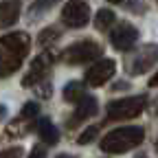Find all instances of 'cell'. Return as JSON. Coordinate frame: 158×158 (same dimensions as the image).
I'll use <instances>...</instances> for the list:
<instances>
[{
	"label": "cell",
	"instance_id": "obj_1",
	"mask_svg": "<svg viewBox=\"0 0 158 158\" xmlns=\"http://www.w3.org/2000/svg\"><path fill=\"white\" fill-rule=\"evenodd\" d=\"M29 46L31 40L27 33H9L0 37V77H9L22 66Z\"/></svg>",
	"mask_w": 158,
	"mask_h": 158
},
{
	"label": "cell",
	"instance_id": "obj_2",
	"mask_svg": "<svg viewBox=\"0 0 158 158\" xmlns=\"http://www.w3.org/2000/svg\"><path fill=\"white\" fill-rule=\"evenodd\" d=\"M143 138H145L143 127H136V125L118 127V130H112L110 134H106V138L101 141V149L106 154H125V152L134 149L136 145H141Z\"/></svg>",
	"mask_w": 158,
	"mask_h": 158
},
{
	"label": "cell",
	"instance_id": "obj_3",
	"mask_svg": "<svg viewBox=\"0 0 158 158\" xmlns=\"http://www.w3.org/2000/svg\"><path fill=\"white\" fill-rule=\"evenodd\" d=\"M147 103L145 97H127V99H118L108 106V118L110 121H123V118H134L143 112Z\"/></svg>",
	"mask_w": 158,
	"mask_h": 158
},
{
	"label": "cell",
	"instance_id": "obj_4",
	"mask_svg": "<svg viewBox=\"0 0 158 158\" xmlns=\"http://www.w3.org/2000/svg\"><path fill=\"white\" fill-rule=\"evenodd\" d=\"M97 57H101V46H99L97 42H90V40L73 44L64 53V59L68 64H86V62H92V59H97Z\"/></svg>",
	"mask_w": 158,
	"mask_h": 158
},
{
	"label": "cell",
	"instance_id": "obj_5",
	"mask_svg": "<svg viewBox=\"0 0 158 158\" xmlns=\"http://www.w3.org/2000/svg\"><path fill=\"white\" fill-rule=\"evenodd\" d=\"M88 18H90V9L86 2H81V0H70V2L64 5L62 9V20L64 24L73 27V29H79L88 24Z\"/></svg>",
	"mask_w": 158,
	"mask_h": 158
},
{
	"label": "cell",
	"instance_id": "obj_6",
	"mask_svg": "<svg viewBox=\"0 0 158 158\" xmlns=\"http://www.w3.org/2000/svg\"><path fill=\"white\" fill-rule=\"evenodd\" d=\"M158 62V46L156 44H147L136 53V57L130 62V73L132 75H143L147 73L154 64Z\"/></svg>",
	"mask_w": 158,
	"mask_h": 158
},
{
	"label": "cell",
	"instance_id": "obj_7",
	"mask_svg": "<svg viewBox=\"0 0 158 158\" xmlns=\"http://www.w3.org/2000/svg\"><path fill=\"white\" fill-rule=\"evenodd\" d=\"M116 70V64H114V59H99L97 64H92L86 73V81L88 86H103L108 79L114 75Z\"/></svg>",
	"mask_w": 158,
	"mask_h": 158
},
{
	"label": "cell",
	"instance_id": "obj_8",
	"mask_svg": "<svg viewBox=\"0 0 158 158\" xmlns=\"http://www.w3.org/2000/svg\"><path fill=\"white\" fill-rule=\"evenodd\" d=\"M110 40H112V46H114L116 51H130V48L136 44V40H138V31H136L132 24L123 22V24H118V27L112 31Z\"/></svg>",
	"mask_w": 158,
	"mask_h": 158
},
{
	"label": "cell",
	"instance_id": "obj_9",
	"mask_svg": "<svg viewBox=\"0 0 158 158\" xmlns=\"http://www.w3.org/2000/svg\"><path fill=\"white\" fill-rule=\"evenodd\" d=\"M51 64H53V57H51L48 53L40 55V57L35 59V62H33V66H31V73L22 79V86H33V84H37L40 79H42V77L48 73Z\"/></svg>",
	"mask_w": 158,
	"mask_h": 158
},
{
	"label": "cell",
	"instance_id": "obj_10",
	"mask_svg": "<svg viewBox=\"0 0 158 158\" xmlns=\"http://www.w3.org/2000/svg\"><path fill=\"white\" fill-rule=\"evenodd\" d=\"M18 15H20V5L15 0H7V2L0 5V29L11 27L18 22Z\"/></svg>",
	"mask_w": 158,
	"mask_h": 158
},
{
	"label": "cell",
	"instance_id": "obj_11",
	"mask_svg": "<svg viewBox=\"0 0 158 158\" xmlns=\"http://www.w3.org/2000/svg\"><path fill=\"white\" fill-rule=\"evenodd\" d=\"M77 110H75V116H73V123L77 121H86L88 116L97 114V99L94 97H84L81 101H77Z\"/></svg>",
	"mask_w": 158,
	"mask_h": 158
},
{
	"label": "cell",
	"instance_id": "obj_12",
	"mask_svg": "<svg viewBox=\"0 0 158 158\" xmlns=\"http://www.w3.org/2000/svg\"><path fill=\"white\" fill-rule=\"evenodd\" d=\"M37 132H40V136H42V141L46 145H55L59 141V132H57V127L48 121V118H42V121L37 123Z\"/></svg>",
	"mask_w": 158,
	"mask_h": 158
},
{
	"label": "cell",
	"instance_id": "obj_13",
	"mask_svg": "<svg viewBox=\"0 0 158 158\" xmlns=\"http://www.w3.org/2000/svg\"><path fill=\"white\" fill-rule=\"evenodd\" d=\"M64 99H66V101H73V103L81 101V99H84V86L79 81H70L64 88Z\"/></svg>",
	"mask_w": 158,
	"mask_h": 158
},
{
	"label": "cell",
	"instance_id": "obj_14",
	"mask_svg": "<svg viewBox=\"0 0 158 158\" xmlns=\"http://www.w3.org/2000/svg\"><path fill=\"white\" fill-rule=\"evenodd\" d=\"M112 22H114V11H110V9H101V11L97 13L94 24H97V29H99V31H103V29L112 27Z\"/></svg>",
	"mask_w": 158,
	"mask_h": 158
},
{
	"label": "cell",
	"instance_id": "obj_15",
	"mask_svg": "<svg viewBox=\"0 0 158 158\" xmlns=\"http://www.w3.org/2000/svg\"><path fill=\"white\" fill-rule=\"evenodd\" d=\"M59 0H35V2L31 5V13L33 15H40L42 11H46V9H51L53 5H57Z\"/></svg>",
	"mask_w": 158,
	"mask_h": 158
},
{
	"label": "cell",
	"instance_id": "obj_16",
	"mask_svg": "<svg viewBox=\"0 0 158 158\" xmlns=\"http://www.w3.org/2000/svg\"><path fill=\"white\" fill-rule=\"evenodd\" d=\"M97 132H99V127H97V125H90L88 130H84L81 134H79V138H77V143H79V145H88V143L92 141V138L97 136Z\"/></svg>",
	"mask_w": 158,
	"mask_h": 158
},
{
	"label": "cell",
	"instance_id": "obj_17",
	"mask_svg": "<svg viewBox=\"0 0 158 158\" xmlns=\"http://www.w3.org/2000/svg\"><path fill=\"white\" fill-rule=\"evenodd\" d=\"M59 37V31L57 29H44L42 33H40V44H48V42H53V40H57Z\"/></svg>",
	"mask_w": 158,
	"mask_h": 158
},
{
	"label": "cell",
	"instance_id": "obj_18",
	"mask_svg": "<svg viewBox=\"0 0 158 158\" xmlns=\"http://www.w3.org/2000/svg\"><path fill=\"white\" fill-rule=\"evenodd\" d=\"M37 112H40L37 103H35V101H29V103H24V108H22V118H31V116H35Z\"/></svg>",
	"mask_w": 158,
	"mask_h": 158
},
{
	"label": "cell",
	"instance_id": "obj_19",
	"mask_svg": "<svg viewBox=\"0 0 158 158\" xmlns=\"http://www.w3.org/2000/svg\"><path fill=\"white\" fill-rule=\"evenodd\" d=\"M0 158H22V149H20V147L5 149V152H0Z\"/></svg>",
	"mask_w": 158,
	"mask_h": 158
},
{
	"label": "cell",
	"instance_id": "obj_20",
	"mask_svg": "<svg viewBox=\"0 0 158 158\" xmlns=\"http://www.w3.org/2000/svg\"><path fill=\"white\" fill-rule=\"evenodd\" d=\"M29 158H46V149H44V147H35V149L29 154Z\"/></svg>",
	"mask_w": 158,
	"mask_h": 158
},
{
	"label": "cell",
	"instance_id": "obj_21",
	"mask_svg": "<svg viewBox=\"0 0 158 158\" xmlns=\"http://www.w3.org/2000/svg\"><path fill=\"white\" fill-rule=\"evenodd\" d=\"M149 86H152V88H156V86H158V73H156V75L149 79Z\"/></svg>",
	"mask_w": 158,
	"mask_h": 158
},
{
	"label": "cell",
	"instance_id": "obj_22",
	"mask_svg": "<svg viewBox=\"0 0 158 158\" xmlns=\"http://www.w3.org/2000/svg\"><path fill=\"white\" fill-rule=\"evenodd\" d=\"M108 2H112V5H118V2H123V0H108Z\"/></svg>",
	"mask_w": 158,
	"mask_h": 158
},
{
	"label": "cell",
	"instance_id": "obj_23",
	"mask_svg": "<svg viewBox=\"0 0 158 158\" xmlns=\"http://www.w3.org/2000/svg\"><path fill=\"white\" fill-rule=\"evenodd\" d=\"M0 116H5V106H0Z\"/></svg>",
	"mask_w": 158,
	"mask_h": 158
},
{
	"label": "cell",
	"instance_id": "obj_24",
	"mask_svg": "<svg viewBox=\"0 0 158 158\" xmlns=\"http://www.w3.org/2000/svg\"><path fill=\"white\" fill-rule=\"evenodd\" d=\"M59 158H73V156H66V154H62V156H59Z\"/></svg>",
	"mask_w": 158,
	"mask_h": 158
},
{
	"label": "cell",
	"instance_id": "obj_25",
	"mask_svg": "<svg viewBox=\"0 0 158 158\" xmlns=\"http://www.w3.org/2000/svg\"><path fill=\"white\" fill-rule=\"evenodd\" d=\"M156 149H158V143H156Z\"/></svg>",
	"mask_w": 158,
	"mask_h": 158
},
{
	"label": "cell",
	"instance_id": "obj_26",
	"mask_svg": "<svg viewBox=\"0 0 158 158\" xmlns=\"http://www.w3.org/2000/svg\"><path fill=\"white\" fill-rule=\"evenodd\" d=\"M156 2H158V0H156Z\"/></svg>",
	"mask_w": 158,
	"mask_h": 158
}]
</instances>
